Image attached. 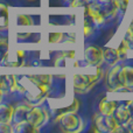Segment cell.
Masks as SVG:
<instances>
[{
  "instance_id": "cell-16",
  "label": "cell",
  "mask_w": 133,
  "mask_h": 133,
  "mask_svg": "<svg viewBox=\"0 0 133 133\" xmlns=\"http://www.w3.org/2000/svg\"><path fill=\"white\" fill-rule=\"evenodd\" d=\"M14 131L18 133H34V132H39V129L34 127L30 123H28L26 120V122H21L14 125Z\"/></svg>"
},
{
  "instance_id": "cell-8",
  "label": "cell",
  "mask_w": 133,
  "mask_h": 133,
  "mask_svg": "<svg viewBox=\"0 0 133 133\" xmlns=\"http://www.w3.org/2000/svg\"><path fill=\"white\" fill-rule=\"evenodd\" d=\"M119 78L125 91H133V65H122Z\"/></svg>"
},
{
  "instance_id": "cell-9",
  "label": "cell",
  "mask_w": 133,
  "mask_h": 133,
  "mask_svg": "<svg viewBox=\"0 0 133 133\" xmlns=\"http://www.w3.org/2000/svg\"><path fill=\"white\" fill-rule=\"evenodd\" d=\"M33 104L32 103H28V104H20V105L15 106L13 111V119L12 122L14 124H18V123L21 122H26L27 120V116L29 110L32 109Z\"/></svg>"
},
{
  "instance_id": "cell-13",
  "label": "cell",
  "mask_w": 133,
  "mask_h": 133,
  "mask_svg": "<svg viewBox=\"0 0 133 133\" xmlns=\"http://www.w3.org/2000/svg\"><path fill=\"white\" fill-rule=\"evenodd\" d=\"M14 106L9 103H0V123H12Z\"/></svg>"
},
{
  "instance_id": "cell-2",
  "label": "cell",
  "mask_w": 133,
  "mask_h": 133,
  "mask_svg": "<svg viewBox=\"0 0 133 133\" xmlns=\"http://www.w3.org/2000/svg\"><path fill=\"white\" fill-rule=\"evenodd\" d=\"M56 123L60 122L62 131L64 132H72V133H77L79 131H82L83 129V120L79 116H76V113H71V112H65L62 115H56Z\"/></svg>"
},
{
  "instance_id": "cell-4",
  "label": "cell",
  "mask_w": 133,
  "mask_h": 133,
  "mask_svg": "<svg viewBox=\"0 0 133 133\" xmlns=\"http://www.w3.org/2000/svg\"><path fill=\"white\" fill-rule=\"evenodd\" d=\"M117 118L113 115H102L99 113L96 116L95 119V126L98 129L99 132L103 133H115L119 126Z\"/></svg>"
},
{
  "instance_id": "cell-10",
  "label": "cell",
  "mask_w": 133,
  "mask_h": 133,
  "mask_svg": "<svg viewBox=\"0 0 133 133\" xmlns=\"http://www.w3.org/2000/svg\"><path fill=\"white\" fill-rule=\"evenodd\" d=\"M99 8H101V12L103 14V16L106 19H112L117 15L118 13V6L116 4L115 0H108V1H99Z\"/></svg>"
},
{
  "instance_id": "cell-6",
  "label": "cell",
  "mask_w": 133,
  "mask_h": 133,
  "mask_svg": "<svg viewBox=\"0 0 133 133\" xmlns=\"http://www.w3.org/2000/svg\"><path fill=\"white\" fill-rule=\"evenodd\" d=\"M122 64H115L111 66L110 71L108 74V90L109 91H125L124 87H123L122 82L119 78V70Z\"/></svg>"
},
{
  "instance_id": "cell-15",
  "label": "cell",
  "mask_w": 133,
  "mask_h": 133,
  "mask_svg": "<svg viewBox=\"0 0 133 133\" xmlns=\"http://www.w3.org/2000/svg\"><path fill=\"white\" fill-rule=\"evenodd\" d=\"M27 79L34 85H42V84L51 85L53 76L51 75H30Z\"/></svg>"
},
{
  "instance_id": "cell-19",
  "label": "cell",
  "mask_w": 133,
  "mask_h": 133,
  "mask_svg": "<svg viewBox=\"0 0 133 133\" xmlns=\"http://www.w3.org/2000/svg\"><path fill=\"white\" fill-rule=\"evenodd\" d=\"M16 21H18V25L20 26H32L34 25V20H33L32 16L27 15V14H19L16 16Z\"/></svg>"
},
{
  "instance_id": "cell-17",
  "label": "cell",
  "mask_w": 133,
  "mask_h": 133,
  "mask_svg": "<svg viewBox=\"0 0 133 133\" xmlns=\"http://www.w3.org/2000/svg\"><path fill=\"white\" fill-rule=\"evenodd\" d=\"M129 50H130V46H129V43H127L126 39L122 40L120 44L117 48V54H118V56H119L120 61L125 60V58L127 57V53H129Z\"/></svg>"
},
{
  "instance_id": "cell-24",
  "label": "cell",
  "mask_w": 133,
  "mask_h": 133,
  "mask_svg": "<svg viewBox=\"0 0 133 133\" xmlns=\"http://www.w3.org/2000/svg\"><path fill=\"white\" fill-rule=\"evenodd\" d=\"M0 49H8V39L2 34H0Z\"/></svg>"
},
{
  "instance_id": "cell-3",
  "label": "cell",
  "mask_w": 133,
  "mask_h": 133,
  "mask_svg": "<svg viewBox=\"0 0 133 133\" xmlns=\"http://www.w3.org/2000/svg\"><path fill=\"white\" fill-rule=\"evenodd\" d=\"M48 120H49V112L44 106H40V105L32 106V109L28 112L27 122L30 123L33 126L39 130L42 126H44L48 123Z\"/></svg>"
},
{
  "instance_id": "cell-1",
  "label": "cell",
  "mask_w": 133,
  "mask_h": 133,
  "mask_svg": "<svg viewBox=\"0 0 133 133\" xmlns=\"http://www.w3.org/2000/svg\"><path fill=\"white\" fill-rule=\"evenodd\" d=\"M103 78V70L97 66L95 75H75L74 76V89L77 94H85L91 90Z\"/></svg>"
},
{
  "instance_id": "cell-14",
  "label": "cell",
  "mask_w": 133,
  "mask_h": 133,
  "mask_svg": "<svg viewBox=\"0 0 133 133\" xmlns=\"http://www.w3.org/2000/svg\"><path fill=\"white\" fill-rule=\"evenodd\" d=\"M119 56L117 54V49L115 48H106L104 49V62L108 65L113 66L119 62Z\"/></svg>"
},
{
  "instance_id": "cell-30",
  "label": "cell",
  "mask_w": 133,
  "mask_h": 133,
  "mask_svg": "<svg viewBox=\"0 0 133 133\" xmlns=\"http://www.w3.org/2000/svg\"><path fill=\"white\" fill-rule=\"evenodd\" d=\"M127 106H129V109H130V111H131V113H132V116H133V101L131 102H127V103H125Z\"/></svg>"
},
{
  "instance_id": "cell-28",
  "label": "cell",
  "mask_w": 133,
  "mask_h": 133,
  "mask_svg": "<svg viewBox=\"0 0 133 133\" xmlns=\"http://www.w3.org/2000/svg\"><path fill=\"white\" fill-rule=\"evenodd\" d=\"M92 34V27L90 25H88V22H85L84 25V35L85 36H90Z\"/></svg>"
},
{
  "instance_id": "cell-20",
  "label": "cell",
  "mask_w": 133,
  "mask_h": 133,
  "mask_svg": "<svg viewBox=\"0 0 133 133\" xmlns=\"http://www.w3.org/2000/svg\"><path fill=\"white\" fill-rule=\"evenodd\" d=\"M63 39H64V34L63 33H50L48 37L50 43H60V42L63 41Z\"/></svg>"
},
{
  "instance_id": "cell-7",
  "label": "cell",
  "mask_w": 133,
  "mask_h": 133,
  "mask_svg": "<svg viewBox=\"0 0 133 133\" xmlns=\"http://www.w3.org/2000/svg\"><path fill=\"white\" fill-rule=\"evenodd\" d=\"M85 15H89L91 21H94L96 25H102L105 22V18L101 12L98 1H91L85 5Z\"/></svg>"
},
{
  "instance_id": "cell-26",
  "label": "cell",
  "mask_w": 133,
  "mask_h": 133,
  "mask_svg": "<svg viewBox=\"0 0 133 133\" xmlns=\"http://www.w3.org/2000/svg\"><path fill=\"white\" fill-rule=\"evenodd\" d=\"M0 16L2 18H8V8H7L6 5L0 4Z\"/></svg>"
},
{
  "instance_id": "cell-27",
  "label": "cell",
  "mask_w": 133,
  "mask_h": 133,
  "mask_svg": "<svg viewBox=\"0 0 133 133\" xmlns=\"http://www.w3.org/2000/svg\"><path fill=\"white\" fill-rule=\"evenodd\" d=\"M8 57V50L7 49H0V63L5 62Z\"/></svg>"
},
{
  "instance_id": "cell-32",
  "label": "cell",
  "mask_w": 133,
  "mask_h": 133,
  "mask_svg": "<svg viewBox=\"0 0 133 133\" xmlns=\"http://www.w3.org/2000/svg\"><path fill=\"white\" fill-rule=\"evenodd\" d=\"M98 1H101V2H103V1H108V0H98Z\"/></svg>"
},
{
  "instance_id": "cell-11",
  "label": "cell",
  "mask_w": 133,
  "mask_h": 133,
  "mask_svg": "<svg viewBox=\"0 0 133 133\" xmlns=\"http://www.w3.org/2000/svg\"><path fill=\"white\" fill-rule=\"evenodd\" d=\"M113 116L117 118L118 123H119L120 125H125L130 119H131L132 113H131V111H130L129 106H127L126 104H123V105L117 106V109H116Z\"/></svg>"
},
{
  "instance_id": "cell-29",
  "label": "cell",
  "mask_w": 133,
  "mask_h": 133,
  "mask_svg": "<svg viewBox=\"0 0 133 133\" xmlns=\"http://www.w3.org/2000/svg\"><path fill=\"white\" fill-rule=\"evenodd\" d=\"M16 55H18V60L20 62L23 63V57H25V51L23 50H18L16 51Z\"/></svg>"
},
{
  "instance_id": "cell-31",
  "label": "cell",
  "mask_w": 133,
  "mask_h": 133,
  "mask_svg": "<svg viewBox=\"0 0 133 133\" xmlns=\"http://www.w3.org/2000/svg\"><path fill=\"white\" fill-rule=\"evenodd\" d=\"M2 97H4V94H2L1 89H0V103H1V99H2Z\"/></svg>"
},
{
  "instance_id": "cell-23",
  "label": "cell",
  "mask_w": 133,
  "mask_h": 133,
  "mask_svg": "<svg viewBox=\"0 0 133 133\" xmlns=\"http://www.w3.org/2000/svg\"><path fill=\"white\" fill-rule=\"evenodd\" d=\"M0 132H14V126L11 123H0Z\"/></svg>"
},
{
  "instance_id": "cell-5",
  "label": "cell",
  "mask_w": 133,
  "mask_h": 133,
  "mask_svg": "<svg viewBox=\"0 0 133 133\" xmlns=\"http://www.w3.org/2000/svg\"><path fill=\"white\" fill-rule=\"evenodd\" d=\"M84 61L91 66H99L104 62V49L98 46H88L84 50Z\"/></svg>"
},
{
  "instance_id": "cell-18",
  "label": "cell",
  "mask_w": 133,
  "mask_h": 133,
  "mask_svg": "<svg viewBox=\"0 0 133 133\" xmlns=\"http://www.w3.org/2000/svg\"><path fill=\"white\" fill-rule=\"evenodd\" d=\"M7 81V84H8V89L11 92H16L19 91V88H20V84H19V81L16 78L15 75H7L5 76Z\"/></svg>"
},
{
  "instance_id": "cell-25",
  "label": "cell",
  "mask_w": 133,
  "mask_h": 133,
  "mask_svg": "<svg viewBox=\"0 0 133 133\" xmlns=\"http://www.w3.org/2000/svg\"><path fill=\"white\" fill-rule=\"evenodd\" d=\"M88 0H70V7H79L88 4Z\"/></svg>"
},
{
  "instance_id": "cell-22",
  "label": "cell",
  "mask_w": 133,
  "mask_h": 133,
  "mask_svg": "<svg viewBox=\"0 0 133 133\" xmlns=\"http://www.w3.org/2000/svg\"><path fill=\"white\" fill-rule=\"evenodd\" d=\"M115 1L118 6V9H119L120 12H123V13H124V12L127 9V7H129L130 0H115Z\"/></svg>"
},
{
  "instance_id": "cell-21",
  "label": "cell",
  "mask_w": 133,
  "mask_h": 133,
  "mask_svg": "<svg viewBox=\"0 0 133 133\" xmlns=\"http://www.w3.org/2000/svg\"><path fill=\"white\" fill-rule=\"evenodd\" d=\"M125 39H126L127 43H129L130 49H133V21H132L131 23H130L129 28H127V30H126V36H125Z\"/></svg>"
},
{
  "instance_id": "cell-12",
  "label": "cell",
  "mask_w": 133,
  "mask_h": 133,
  "mask_svg": "<svg viewBox=\"0 0 133 133\" xmlns=\"http://www.w3.org/2000/svg\"><path fill=\"white\" fill-rule=\"evenodd\" d=\"M118 106V102L116 101H108L106 97H104L98 104L99 113L102 115H113Z\"/></svg>"
}]
</instances>
